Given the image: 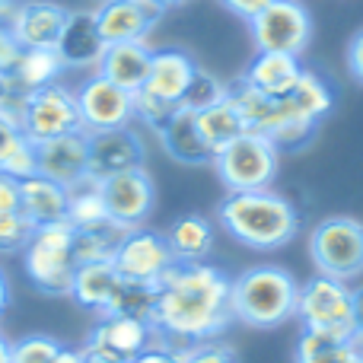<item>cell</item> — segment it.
Listing matches in <instances>:
<instances>
[{"mask_svg":"<svg viewBox=\"0 0 363 363\" xmlns=\"http://www.w3.org/2000/svg\"><path fill=\"white\" fill-rule=\"evenodd\" d=\"M233 277L207 262H176L157 284L153 332L166 345L185 347L213 341L233 322L230 306Z\"/></svg>","mask_w":363,"mask_h":363,"instance_id":"obj_1","label":"cell"},{"mask_svg":"<svg viewBox=\"0 0 363 363\" xmlns=\"http://www.w3.org/2000/svg\"><path fill=\"white\" fill-rule=\"evenodd\" d=\"M217 220L236 242L258 252L284 249L300 233V213L284 194L262 191H230L220 204Z\"/></svg>","mask_w":363,"mask_h":363,"instance_id":"obj_2","label":"cell"},{"mask_svg":"<svg viewBox=\"0 0 363 363\" xmlns=\"http://www.w3.org/2000/svg\"><path fill=\"white\" fill-rule=\"evenodd\" d=\"M300 284L281 264H255L242 271L230 287L233 319L249 328H277L296 319Z\"/></svg>","mask_w":363,"mask_h":363,"instance_id":"obj_3","label":"cell"},{"mask_svg":"<svg viewBox=\"0 0 363 363\" xmlns=\"http://www.w3.org/2000/svg\"><path fill=\"white\" fill-rule=\"evenodd\" d=\"M19 255H23L26 277H29V284L38 294L70 296L80 262H77V252H74V226L67 220L51 226H35Z\"/></svg>","mask_w":363,"mask_h":363,"instance_id":"obj_4","label":"cell"},{"mask_svg":"<svg viewBox=\"0 0 363 363\" xmlns=\"http://www.w3.org/2000/svg\"><path fill=\"white\" fill-rule=\"evenodd\" d=\"M277 102H281V121H277L271 140L277 144V150H284V147L296 150V147L309 144V138L315 134L319 121L332 112L335 89L328 86V80L322 74L303 70L296 86Z\"/></svg>","mask_w":363,"mask_h":363,"instance_id":"obj_5","label":"cell"},{"mask_svg":"<svg viewBox=\"0 0 363 363\" xmlns=\"http://www.w3.org/2000/svg\"><path fill=\"white\" fill-rule=\"evenodd\" d=\"M296 319L303 332L354 338V287L325 274L309 277L296 296Z\"/></svg>","mask_w":363,"mask_h":363,"instance_id":"obj_6","label":"cell"},{"mask_svg":"<svg viewBox=\"0 0 363 363\" xmlns=\"http://www.w3.org/2000/svg\"><path fill=\"white\" fill-rule=\"evenodd\" d=\"M309 255L319 274L354 281L363 274V223L354 217H325L309 236Z\"/></svg>","mask_w":363,"mask_h":363,"instance_id":"obj_7","label":"cell"},{"mask_svg":"<svg viewBox=\"0 0 363 363\" xmlns=\"http://www.w3.org/2000/svg\"><path fill=\"white\" fill-rule=\"evenodd\" d=\"M217 176L230 191H262L277 176L281 166V150L264 134L245 131L239 140H233L217 160Z\"/></svg>","mask_w":363,"mask_h":363,"instance_id":"obj_8","label":"cell"},{"mask_svg":"<svg viewBox=\"0 0 363 363\" xmlns=\"http://www.w3.org/2000/svg\"><path fill=\"white\" fill-rule=\"evenodd\" d=\"M19 131L32 144H45V140L83 131L74 89L61 86V83H51V86L26 93L23 112H19Z\"/></svg>","mask_w":363,"mask_h":363,"instance_id":"obj_9","label":"cell"},{"mask_svg":"<svg viewBox=\"0 0 363 363\" xmlns=\"http://www.w3.org/2000/svg\"><path fill=\"white\" fill-rule=\"evenodd\" d=\"M249 32L258 51L303 57L313 42V16L300 0H274L255 19H249Z\"/></svg>","mask_w":363,"mask_h":363,"instance_id":"obj_10","label":"cell"},{"mask_svg":"<svg viewBox=\"0 0 363 363\" xmlns=\"http://www.w3.org/2000/svg\"><path fill=\"white\" fill-rule=\"evenodd\" d=\"M112 264L125 281H140L157 287L166 277V271L176 264V255H172L163 233L138 226V230H128L121 236L118 249L112 255Z\"/></svg>","mask_w":363,"mask_h":363,"instance_id":"obj_11","label":"cell"},{"mask_svg":"<svg viewBox=\"0 0 363 363\" xmlns=\"http://www.w3.org/2000/svg\"><path fill=\"white\" fill-rule=\"evenodd\" d=\"M80 125L86 134L112 131V128H128L134 121V96L128 89L115 86L102 74H89L80 86L74 89Z\"/></svg>","mask_w":363,"mask_h":363,"instance_id":"obj_12","label":"cell"},{"mask_svg":"<svg viewBox=\"0 0 363 363\" xmlns=\"http://www.w3.org/2000/svg\"><path fill=\"white\" fill-rule=\"evenodd\" d=\"M99 194L106 201L108 220L118 223L121 230L144 226L147 217L153 213V204H157V188H153V179L147 176V169H131L99 179Z\"/></svg>","mask_w":363,"mask_h":363,"instance_id":"obj_13","label":"cell"},{"mask_svg":"<svg viewBox=\"0 0 363 363\" xmlns=\"http://www.w3.org/2000/svg\"><path fill=\"white\" fill-rule=\"evenodd\" d=\"M144 140L128 128H112V131H96L89 134V176L93 179H108L118 172L144 169Z\"/></svg>","mask_w":363,"mask_h":363,"instance_id":"obj_14","label":"cell"},{"mask_svg":"<svg viewBox=\"0 0 363 363\" xmlns=\"http://www.w3.org/2000/svg\"><path fill=\"white\" fill-rule=\"evenodd\" d=\"M163 10L150 0H102L96 6V23L106 45L144 42L150 29L160 23Z\"/></svg>","mask_w":363,"mask_h":363,"instance_id":"obj_15","label":"cell"},{"mask_svg":"<svg viewBox=\"0 0 363 363\" xmlns=\"http://www.w3.org/2000/svg\"><path fill=\"white\" fill-rule=\"evenodd\" d=\"M67 13V6L55 4V0H26V4H16V10H13L10 32L23 51L57 48Z\"/></svg>","mask_w":363,"mask_h":363,"instance_id":"obj_16","label":"cell"},{"mask_svg":"<svg viewBox=\"0 0 363 363\" xmlns=\"http://www.w3.org/2000/svg\"><path fill=\"white\" fill-rule=\"evenodd\" d=\"M35 153H38V176L55 179L64 188L77 185V182H83L89 176V134L86 131H74V134H64V138L35 144Z\"/></svg>","mask_w":363,"mask_h":363,"instance_id":"obj_17","label":"cell"},{"mask_svg":"<svg viewBox=\"0 0 363 363\" xmlns=\"http://www.w3.org/2000/svg\"><path fill=\"white\" fill-rule=\"evenodd\" d=\"M55 51L61 57L64 70L99 67L102 51H106V38H102L99 23H96V10H70Z\"/></svg>","mask_w":363,"mask_h":363,"instance_id":"obj_18","label":"cell"},{"mask_svg":"<svg viewBox=\"0 0 363 363\" xmlns=\"http://www.w3.org/2000/svg\"><path fill=\"white\" fill-rule=\"evenodd\" d=\"M153 341H157V332H153L150 322L125 319V315H99V322H96V328L89 332L86 345H96V347H102V351L131 363L138 354H144Z\"/></svg>","mask_w":363,"mask_h":363,"instance_id":"obj_19","label":"cell"},{"mask_svg":"<svg viewBox=\"0 0 363 363\" xmlns=\"http://www.w3.org/2000/svg\"><path fill=\"white\" fill-rule=\"evenodd\" d=\"M194 74H198V64H194L191 55H185V51H179V48L153 51L150 74H147L144 89L153 96H160V99L169 102V106H182Z\"/></svg>","mask_w":363,"mask_h":363,"instance_id":"obj_20","label":"cell"},{"mask_svg":"<svg viewBox=\"0 0 363 363\" xmlns=\"http://www.w3.org/2000/svg\"><path fill=\"white\" fill-rule=\"evenodd\" d=\"M303 64L294 55H281V51H255V57L249 61L242 80L252 89H258L262 96L271 99H284L290 89L296 86V80L303 77Z\"/></svg>","mask_w":363,"mask_h":363,"instance_id":"obj_21","label":"cell"},{"mask_svg":"<svg viewBox=\"0 0 363 363\" xmlns=\"http://www.w3.org/2000/svg\"><path fill=\"white\" fill-rule=\"evenodd\" d=\"M19 213L29 226H51L67 220V188L48 176H29L19 182Z\"/></svg>","mask_w":363,"mask_h":363,"instance_id":"obj_22","label":"cell"},{"mask_svg":"<svg viewBox=\"0 0 363 363\" xmlns=\"http://www.w3.org/2000/svg\"><path fill=\"white\" fill-rule=\"evenodd\" d=\"M150 57L153 51L147 48V42H121V45H106L102 61L96 67V74H102L106 80H112L115 86L138 93L144 89L147 74H150Z\"/></svg>","mask_w":363,"mask_h":363,"instance_id":"obj_23","label":"cell"},{"mask_svg":"<svg viewBox=\"0 0 363 363\" xmlns=\"http://www.w3.org/2000/svg\"><path fill=\"white\" fill-rule=\"evenodd\" d=\"M157 134H160L163 150L169 153L176 163H182V166H207V163H213L211 150H207L204 140H201L198 118H194V112H188V108L179 106L176 112L169 115V121H166Z\"/></svg>","mask_w":363,"mask_h":363,"instance_id":"obj_24","label":"cell"},{"mask_svg":"<svg viewBox=\"0 0 363 363\" xmlns=\"http://www.w3.org/2000/svg\"><path fill=\"white\" fill-rule=\"evenodd\" d=\"M226 102L236 108V115L242 118V128L249 134H264V138H271L277 121H281V102L271 99V96H262L245 80L226 83Z\"/></svg>","mask_w":363,"mask_h":363,"instance_id":"obj_25","label":"cell"},{"mask_svg":"<svg viewBox=\"0 0 363 363\" xmlns=\"http://www.w3.org/2000/svg\"><path fill=\"white\" fill-rule=\"evenodd\" d=\"M121 274L115 271L112 262H89L80 264L74 274V287H70V296H74L77 306L89 309V313L102 315L108 309V300H112L115 287H118Z\"/></svg>","mask_w":363,"mask_h":363,"instance_id":"obj_26","label":"cell"},{"mask_svg":"<svg viewBox=\"0 0 363 363\" xmlns=\"http://www.w3.org/2000/svg\"><path fill=\"white\" fill-rule=\"evenodd\" d=\"M166 242H169L176 262H204L213 245V226L201 213H185L169 226Z\"/></svg>","mask_w":363,"mask_h":363,"instance_id":"obj_27","label":"cell"},{"mask_svg":"<svg viewBox=\"0 0 363 363\" xmlns=\"http://www.w3.org/2000/svg\"><path fill=\"white\" fill-rule=\"evenodd\" d=\"M198 118V131H201V140L204 147L211 150V157L217 160L233 140H239L245 134L242 128V118L236 115V108L230 102H220V106H211L204 112H194Z\"/></svg>","mask_w":363,"mask_h":363,"instance_id":"obj_28","label":"cell"},{"mask_svg":"<svg viewBox=\"0 0 363 363\" xmlns=\"http://www.w3.org/2000/svg\"><path fill=\"white\" fill-rule=\"evenodd\" d=\"M294 363H360L357 338H328V335L300 332Z\"/></svg>","mask_w":363,"mask_h":363,"instance_id":"obj_29","label":"cell"},{"mask_svg":"<svg viewBox=\"0 0 363 363\" xmlns=\"http://www.w3.org/2000/svg\"><path fill=\"white\" fill-rule=\"evenodd\" d=\"M64 74V64L57 57L55 48H35V51H23L16 61V67L10 70L13 83H16L23 93H32V89H42L57 83V77Z\"/></svg>","mask_w":363,"mask_h":363,"instance_id":"obj_30","label":"cell"},{"mask_svg":"<svg viewBox=\"0 0 363 363\" xmlns=\"http://www.w3.org/2000/svg\"><path fill=\"white\" fill-rule=\"evenodd\" d=\"M67 223L74 230H93V226L108 223L106 201L99 194V179L86 176L67 188Z\"/></svg>","mask_w":363,"mask_h":363,"instance_id":"obj_31","label":"cell"},{"mask_svg":"<svg viewBox=\"0 0 363 363\" xmlns=\"http://www.w3.org/2000/svg\"><path fill=\"white\" fill-rule=\"evenodd\" d=\"M153 309H157V287H153V284L125 281V277H121L115 294H112V300H108V309L102 315H125V319L150 322Z\"/></svg>","mask_w":363,"mask_h":363,"instance_id":"obj_32","label":"cell"},{"mask_svg":"<svg viewBox=\"0 0 363 363\" xmlns=\"http://www.w3.org/2000/svg\"><path fill=\"white\" fill-rule=\"evenodd\" d=\"M128 230H121L118 223H102L93 226V230H74V252H77V262L89 264V262H112L115 249H118L121 236Z\"/></svg>","mask_w":363,"mask_h":363,"instance_id":"obj_33","label":"cell"},{"mask_svg":"<svg viewBox=\"0 0 363 363\" xmlns=\"http://www.w3.org/2000/svg\"><path fill=\"white\" fill-rule=\"evenodd\" d=\"M10 363H80V360H77V347L61 345L51 335H26V338L13 341Z\"/></svg>","mask_w":363,"mask_h":363,"instance_id":"obj_34","label":"cell"},{"mask_svg":"<svg viewBox=\"0 0 363 363\" xmlns=\"http://www.w3.org/2000/svg\"><path fill=\"white\" fill-rule=\"evenodd\" d=\"M220 102H226V83L198 67L185 99H182V108H188V112H204V108L220 106Z\"/></svg>","mask_w":363,"mask_h":363,"instance_id":"obj_35","label":"cell"},{"mask_svg":"<svg viewBox=\"0 0 363 363\" xmlns=\"http://www.w3.org/2000/svg\"><path fill=\"white\" fill-rule=\"evenodd\" d=\"M32 236V226L23 213H0V255H19Z\"/></svg>","mask_w":363,"mask_h":363,"instance_id":"obj_36","label":"cell"},{"mask_svg":"<svg viewBox=\"0 0 363 363\" xmlns=\"http://www.w3.org/2000/svg\"><path fill=\"white\" fill-rule=\"evenodd\" d=\"M176 108L179 106H169V102H163L160 96L147 93V89H138V93H134V118L144 121V125H150L153 131H160Z\"/></svg>","mask_w":363,"mask_h":363,"instance_id":"obj_37","label":"cell"},{"mask_svg":"<svg viewBox=\"0 0 363 363\" xmlns=\"http://www.w3.org/2000/svg\"><path fill=\"white\" fill-rule=\"evenodd\" d=\"M0 172L13 176L16 182H23V179H29V176H38V153H35V144H32L29 138H23L16 150L10 153V160L4 163V169H0Z\"/></svg>","mask_w":363,"mask_h":363,"instance_id":"obj_38","label":"cell"},{"mask_svg":"<svg viewBox=\"0 0 363 363\" xmlns=\"http://www.w3.org/2000/svg\"><path fill=\"white\" fill-rule=\"evenodd\" d=\"M182 363H239V360L230 345L213 338V341H201V345L185 347L182 351Z\"/></svg>","mask_w":363,"mask_h":363,"instance_id":"obj_39","label":"cell"},{"mask_svg":"<svg viewBox=\"0 0 363 363\" xmlns=\"http://www.w3.org/2000/svg\"><path fill=\"white\" fill-rule=\"evenodd\" d=\"M19 140H23V131H19V125L10 118V115L0 112V169H4V163L10 160V153L19 147Z\"/></svg>","mask_w":363,"mask_h":363,"instance_id":"obj_40","label":"cell"},{"mask_svg":"<svg viewBox=\"0 0 363 363\" xmlns=\"http://www.w3.org/2000/svg\"><path fill=\"white\" fill-rule=\"evenodd\" d=\"M131 363H182V351L157 338L144 354H138V357H134Z\"/></svg>","mask_w":363,"mask_h":363,"instance_id":"obj_41","label":"cell"},{"mask_svg":"<svg viewBox=\"0 0 363 363\" xmlns=\"http://www.w3.org/2000/svg\"><path fill=\"white\" fill-rule=\"evenodd\" d=\"M19 211V182L6 172H0V213Z\"/></svg>","mask_w":363,"mask_h":363,"instance_id":"obj_42","label":"cell"},{"mask_svg":"<svg viewBox=\"0 0 363 363\" xmlns=\"http://www.w3.org/2000/svg\"><path fill=\"white\" fill-rule=\"evenodd\" d=\"M220 4H223L230 13H236V16H242L245 23H249V19H255L258 13H262L268 4H274V0H220Z\"/></svg>","mask_w":363,"mask_h":363,"instance_id":"obj_43","label":"cell"},{"mask_svg":"<svg viewBox=\"0 0 363 363\" xmlns=\"http://www.w3.org/2000/svg\"><path fill=\"white\" fill-rule=\"evenodd\" d=\"M77 360H80V363H128V360L115 357V354L102 351V347L86 345V341H83V347H77Z\"/></svg>","mask_w":363,"mask_h":363,"instance_id":"obj_44","label":"cell"},{"mask_svg":"<svg viewBox=\"0 0 363 363\" xmlns=\"http://www.w3.org/2000/svg\"><path fill=\"white\" fill-rule=\"evenodd\" d=\"M347 67H351V74L363 83V29L351 38V45H347Z\"/></svg>","mask_w":363,"mask_h":363,"instance_id":"obj_45","label":"cell"},{"mask_svg":"<svg viewBox=\"0 0 363 363\" xmlns=\"http://www.w3.org/2000/svg\"><path fill=\"white\" fill-rule=\"evenodd\" d=\"M354 332L357 338H363V284L354 287Z\"/></svg>","mask_w":363,"mask_h":363,"instance_id":"obj_46","label":"cell"},{"mask_svg":"<svg viewBox=\"0 0 363 363\" xmlns=\"http://www.w3.org/2000/svg\"><path fill=\"white\" fill-rule=\"evenodd\" d=\"M6 303H10V281H6V274H4V268H0V315H4V309H6Z\"/></svg>","mask_w":363,"mask_h":363,"instance_id":"obj_47","label":"cell"},{"mask_svg":"<svg viewBox=\"0 0 363 363\" xmlns=\"http://www.w3.org/2000/svg\"><path fill=\"white\" fill-rule=\"evenodd\" d=\"M10 354H13V341L6 335H0V363H10Z\"/></svg>","mask_w":363,"mask_h":363,"instance_id":"obj_48","label":"cell"},{"mask_svg":"<svg viewBox=\"0 0 363 363\" xmlns=\"http://www.w3.org/2000/svg\"><path fill=\"white\" fill-rule=\"evenodd\" d=\"M13 89V77L10 74H4V70H0V102H4V96L10 93Z\"/></svg>","mask_w":363,"mask_h":363,"instance_id":"obj_49","label":"cell"},{"mask_svg":"<svg viewBox=\"0 0 363 363\" xmlns=\"http://www.w3.org/2000/svg\"><path fill=\"white\" fill-rule=\"evenodd\" d=\"M150 4H157L160 6V10H169V6H179V4H185V0H150Z\"/></svg>","mask_w":363,"mask_h":363,"instance_id":"obj_50","label":"cell"},{"mask_svg":"<svg viewBox=\"0 0 363 363\" xmlns=\"http://www.w3.org/2000/svg\"><path fill=\"white\" fill-rule=\"evenodd\" d=\"M360 363H363V357H360Z\"/></svg>","mask_w":363,"mask_h":363,"instance_id":"obj_51","label":"cell"}]
</instances>
